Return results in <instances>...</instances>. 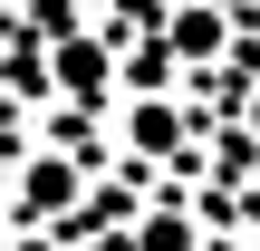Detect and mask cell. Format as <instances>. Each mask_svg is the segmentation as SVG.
<instances>
[{
    "label": "cell",
    "instance_id": "3",
    "mask_svg": "<svg viewBox=\"0 0 260 251\" xmlns=\"http://www.w3.org/2000/svg\"><path fill=\"white\" fill-rule=\"evenodd\" d=\"M125 242H135V251H203L212 222H203L193 203H145V213L125 222Z\"/></svg>",
    "mask_w": 260,
    "mask_h": 251
},
{
    "label": "cell",
    "instance_id": "5",
    "mask_svg": "<svg viewBox=\"0 0 260 251\" xmlns=\"http://www.w3.org/2000/svg\"><path fill=\"white\" fill-rule=\"evenodd\" d=\"M251 251H260V222H251Z\"/></svg>",
    "mask_w": 260,
    "mask_h": 251
},
{
    "label": "cell",
    "instance_id": "4",
    "mask_svg": "<svg viewBox=\"0 0 260 251\" xmlns=\"http://www.w3.org/2000/svg\"><path fill=\"white\" fill-rule=\"evenodd\" d=\"M241 135H251V145H260V77H251V87H241Z\"/></svg>",
    "mask_w": 260,
    "mask_h": 251
},
{
    "label": "cell",
    "instance_id": "1",
    "mask_svg": "<svg viewBox=\"0 0 260 251\" xmlns=\"http://www.w3.org/2000/svg\"><path fill=\"white\" fill-rule=\"evenodd\" d=\"M77 203H87V164L58 145H29L10 174V222H77Z\"/></svg>",
    "mask_w": 260,
    "mask_h": 251
},
{
    "label": "cell",
    "instance_id": "2",
    "mask_svg": "<svg viewBox=\"0 0 260 251\" xmlns=\"http://www.w3.org/2000/svg\"><path fill=\"white\" fill-rule=\"evenodd\" d=\"M116 145H125L135 164H164V155L193 145V116H183L174 97H116Z\"/></svg>",
    "mask_w": 260,
    "mask_h": 251
}]
</instances>
